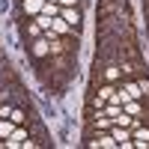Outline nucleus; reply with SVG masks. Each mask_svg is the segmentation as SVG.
<instances>
[{
	"label": "nucleus",
	"mask_w": 149,
	"mask_h": 149,
	"mask_svg": "<svg viewBox=\"0 0 149 149\" xmlns=\"http://www.w3.org/2000/svg\"><path fill=\"white\" fill-rule=\"evenodd\" d=\"M51 54V45H48V39H33V57H48Z\"/></svg>",
	"instance_id": "f257e3e1"
},
{
	"label": "nucleus",
	"mask_w": 149,
	"mask_h": 149,
	"mask_svg": "<svg viewBox=\"0 0 149 149\" xmlns=\"http://www.w3.org/2000/svg\"><path fill=\"white\" fill-rule=\"evenodd\" d=\"M134 146H137V149H146L149 146V131L146 128H137V125H134V140H131Z\"/></svg>",
	"instance_id": "f03ea898"
},
{
	"label": "nucleus",
	"mask_w": 149,
	"mask_h": 149,
	"mask_svg": "<svg viewBox=\"0 0 149 149\" xmlns=\"http://www.w3.org/2000/svg\"><path fill=\"white\" fill-rule=\"evenodd\" d=\"M51 30H54L57 36H63V33H69L72 27H69V21H66V18H60V15H54V18H51Z\"/></svg>",
	"instance_id": "7ed1b4c3"
},
{
	"label": "nucleus",
	"mask_w": 149,
	"mask_h": 149,
	"mask_svg": "<svg viewBox=\"0 0 149 149\" xmlns=\"http://www.w3.org/2000/svg\"><path fill=\"white\" fill-rule=\"evenodd\" d=\"M90 146H104V149H113V146H119V143H116V137H113V134H102L98 140H90Z\"/></svg>",
	"instance_id": "20e7f679"
},
{
	"label": "nucleus",
	"mask_w": 149,
	"mask_h": 149,
	"mask_svg": "<svg viewBox=\"0 0 149 149\" xmlns=\"http://www.w3.org/2000/svg\"><path fill=\"white\" fill-rule=\"evenodd\" d=\"M42 6H45V0H24V12L27 15H39Z\"/></svg>",
	"instance_id": "39448f33"
},
{
	"label": "nucleus",
	"mask_w": 149,
	"mask_h": 149,
	"mask_svg": "<svg viewBox=\"0 0 149 149\" xmlns=\"http://www.w3.org/2000/svg\"><path fill=\"white\" fill-rule=\"evenodd\" d=\"M60 18H66L69 24H78V21H81V12H78V9H69V6H66L63 12H60Z\"/></svg>",
	"instance_id": "423d86ee"
},
{
	"label": "nucleus",
	"mask_w": 149,
	"mask_h": 149,
	"mask_svg": "<svg viewBox=\"0 0 149 149\" xmlns=\"http://www.w3.org/2000/svg\"><path fill=\"white\" fill-rule=\"evenodd\" d=\"M42 15H48V18L60 15V9H57V3H54V0H45V6H42Z\"/></svg>",
	"instance_id": "0eeeda50"
},
{
	"label": "nucleus",
	"mask_w": 149,
	"mask_h": 149,
	"mask_svg": "<svg viewBox=\"0 0 149 149\" xmlns=\"http://www.w3.org/2000/svg\"><path fill=\"white\" fill-rule=\"evenodd\" d=\"M122 107H125V113H128V116H137V113H140V104H137V98H128V102L122 104Z\"/></svg>",
	"instance_id": "6e6552de"
},
{
	"label": "nucleus",
	"mask_w": 149,
	"mask_h": 149,
	"mask_svg": "<svg viewBox=\"0 0 149 149\" xmlns=\"http://www.w3.org/2000/svg\"><path fill=\"white\" fill-rule=\"evenodd\" d=\"M48 45H51V54H63V51H66V42L57 39V36H54V39H48Z\"/></svg>",
	"instance_id": "1a4fd4ad"
},
{
	"label": "nucleus",
	"mask_w": 149,
	"mask_h": 149,
	"mask_svg": "<svg viewBox=\"0 0 149 149\" xmlns=\"http://www.w3.org/2000/svg\"><path fill=\"white\" fill-rule=\"evenodd\" d=\"M122 90L128 93V98H140V95H143V90H140V84H125V86H122Z\"/></svg>",
	"instance_id": "9d476101"
},
{
	"label": "nucleus",
	"mask_w": 149,
	"mask_h": 149,
	"mask_svg": "<svg viewBox=\"0 0 149 149\" xmlns=\"http://www.w3.org/2000/svg\"><path fill=\"white\" fill-rule=\"evenodd\" d=\"M12 131H15V122H12V119H9V122H6V119H0V137H9Z\"/></svg>",
	"instance_id": "9b49d317"
},
{
	"label": "nucleus",
	"mask_w": 149,
	"mask_h": 149,
	"mask_svg": "<svg viewBox=\"0 0 149 149\" xmlns=\"http://www.w3.org/2000/svg\"><path fill=\"white\" fill-rule=\"evenodd\" d=\"M39 33H42V24L36 21V24H27V36L30 39H39Z\"/></svg>",
	"instance_id": "f8f14e48"
},
{
	"label": "nucleus",
	"mask_w": 149,
	"mask_h": 149,
	"mask_svg": "<svg viewBox=\"0 0 149 149\" xmlns=\"http://www.w3.org/2000/svg\"><path fill=\"white\" fill-rule=\"evenodd\" d=\"M113 86H98V98H113Z\"/></svg>",
	"instance_id": "ddd939ff"
},
{
	"label": "nucleus",
	"mask_w": 149,
	"mask_h": 149,
	"mask_svg": "<svg viewBox=\"0 0 149 149\" xmlns=\"http://www.w3.org/2000/svg\"><path fill=\"white\" fill-rule=\"evenodd\" d=\"M119 74H122V69H104V78L107 81H119Z\"/></svg>",
	"instance_id": "4468645a"
},
{
	"label": "nucleus",
	"mask_w": 149,
	"mask_h": 149,
	"mask_svg": "<svg viewBox=\"0 0 149 149\" xmlns=\"http://www.w3.org/2000/svg\"><path fill=\"white\" fill-rule=\"evenodd\" d=\"M9 116H12V122H15V125H21V122H24V119H27V116H24V110H12V113H9Z\"/></svg>",
	"instance_id": "2eb2a0df"
},
{
	"label": "nucleus",
	"mask_w": 149,
	"mask_h": 149,
	"mask_svg": "<svg viewBox=\"0 0 149 149\" xmlns=\"http://www.w3.org/2000/svg\"><path fill=\"white\" fill-rule=\"evenodd\" d=\"M54 3H63V6H74V0H54Z\"/></svg>",
	"instance_id": "dca6fc26"
}]
</instances>
